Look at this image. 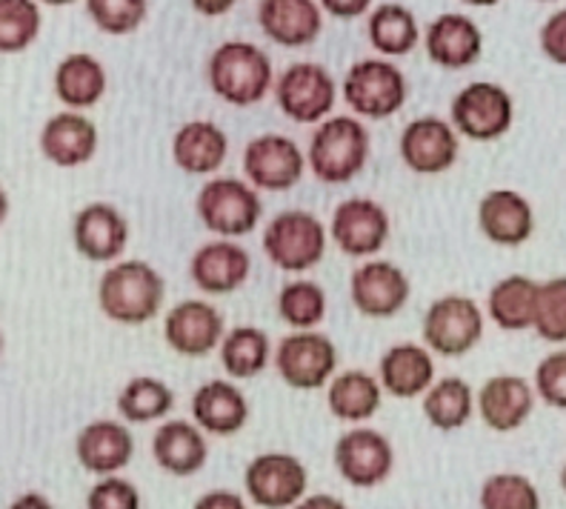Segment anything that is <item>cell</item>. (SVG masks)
Returning <instances> with one entry per match:
<instances>
[{"label": "cell", "mask_w": 566, "mask_h": 509, "mask_svg": "<svg viewBox=\"0 0 566 509\" xmlns=\"http://www.w3.org/2000/svg\"><path fill=\"white\" fill-rule=\"evenodd\" d=\"M166 301V281L153 263L140 258H120L109 263L97 281V307L112 324L144 326L160 315Z\"/></svg>", "instance_id": "6da1fadb"}, {"label": "cell", "mask_w": 566, "mask_h": 509, "mask_svg": "<svg viewBox=\"0 0 566 509\" xmlns=\"http://www.w3.org/2000/svg\"><path fill=\"white\" fill-rule=\"evenodd\" d=\"M373 138L360 117L332 115L321 121L306 146V169L326 186L353 184L369 164Z\"/></svg>", "instance_id": "7a4b0ae2"}, {"label": "cell", "mask_w": 566, "mask_h": 509, "mask_svg": "<svg viewBox=\"0 0 566 509\" xmlns=\"http://www.w3.org/2000/svg\"><path fill=\"white\" fill-rule=\"evenodd\" d=\"M207 81L223 104L247 110L261 104L275 86L272 58L252 41H227L207 61Z\"/></svg>", "instance_id": "3957f363"}, {"label": "cell", "mask_w": 566, "mask_h": 509, "mask_svg": "<svg viewBox=\"0 0 566 509\" xmlns=\"http://www.w3.org/2000/svg\"><path fill=\"white\" fill-rule=\"evenodd\" d=\"M329 229L315 212L283 209L263 229V254L272 267L290 276H304L324 261Z\"/></svg>", "instance_id": "277c9868"}, {"label": "cell", "mask_w": 566, "mask_h": 509, "mask_svg": "<svg viewBox=\"0 0 566 509\" xmlns=\"http://www.w3.org/2000/svg\"><path fill=\"white\" fill-rule=\"evenodd\" d=\"M195 212L207 232L214 238H247L261 227L263 200L249 180L241 178H209L198 189Z\"/></svg>", "instance_id": "5b68a950"}, {"label": "cell", "mask_w": 566, "mask_h": 509, "mask_svg": "<svg viewBox=\"0 0 566 509\" xmlns=\"http://www.w3.org/2000/svg\"><path fill=\"white\" fill-rule=\"evenodd\" d=\"M486 330L484 307L470 295H441L423 312V346L441 359L470 355Z\"/></svg>", "instance_id": "8992f818"}, {"label": "cell", "mask_w": 566, "mask_h": 509, "mask_svg": "<svg viewBox=\"0 0 566 509\" xmlns=\"http://www.w3.org/2000/svg\"><path fill=\"white\" fill-rule=\"evenodd\" d=\"M340 95L353 115L366 121H387L407 104L409 83L389 58H364L349 66L340 83Z\"/></svg>", "instance_id": "52a82bcc"}, {"label": "cell", "mask_w": 566, "mask_h": 509, "mask_svg": "<svg viewBox=\"0 0 566 509\" xmlns=\"http://www.w3.org/2000/svg\"><path fill=\"white\" fill-rule=\"evenodd\" d=\"M449 124L472 144H492L515 124V101L501 83L472 81L452 97Z\"/></svg>", "instance_id": "ba28073f"}, {"label": "cell", "mask_w": 566, "mask_h": 509, "mask_svg": "<svg viewBox=\"0 0 566 509\" xmlns=\"http://www.w3.org/2000/svg\"><path fill=\"white\" fill-rule=\"evenodd\" d=\"M281 381L297 393L326 389L338 372V350L321 330H292L272 352Z\"/></svg>", "instance_id": "9c48e42d"}, {"label": "cell", "mask_w": 566, "mask_h": 509, "mask_svg": "<svg viewBox=\"0 0 566 509\" xmlns=\"http://www.w3.org/2000/svg\"><path fill=\"white\" fill-rule=\"evenodd\" d=\"M275 101L283 115L295 124H315L329 117L338 101V83L324 63H292L275 81Z\"/></svg>", "instance_id": "30bf717a"}, {"label": "cell", "mask_w": 566, "mask_h": 509, "mask_svg": "<svg viewBox=\"0 0 566 509\" xmlns=\"http://www.w3.org/2000/svg\"><path fill=\"white\" fill-rule=\"evenodd\" d=\"M243 175L258 193H290L306 175V152L281 132H263L243 146Z\"/></svg>", "instance_id": "8fae6325"}, {"label": "cell", "mask_w": 566, "mask_h": 509, "mask_svg": "<svg viewBox=\"0 0 566 509\" xmlns=\"http://www.w3.org/2000/svg\"><path fill=\"white\" fill-rule=\"evenodd\" d=\"M326 229H329V241L340 254L355 261H369L389 243L392 220L378 200L346 198L335 207Z\"/></svg>", "instance_id": "7c38bea8"}, {"label": "cell", "mask_w": 566, "mask_h": 509, "mask_svg": "<svg viewBox=\"0 0 566 509\" xmlns=\"http://www.w3.org/2000/svg\"><path fill=\"white\" fill-rule=\"evenodd\" d=\"M310 469L290 453H261L243 469V489L261 509H292L306 496Z\"/></svg>", "instance_id": "4fadbf2b"}, {"label": "cell", "mask_w": 566, "mask_h": 509, "mask_svg": "<svg viewBox=\"0 0 566 509\" xmlns=\"http://www.w3.org/2000/svg\"><path fill=\"white\" fill-rule=\"evenodd\" d=\"M332 461L349 487L375 489L395 472V447L378 429L355 427L335 440Z\"/></svg>", "instance_id": "5bb4252c"}, {"label": "cell", "mask_w": 566, "mask_h": 509, "mask_svg": "<svg viewBox=\"0 0 566 509\" xmlns=\"http://www.w3.org/2000/svg\"><path fill=\"white\" fill-rule=\"evenodd\" d=\"M398 155H401L409 173L427 175V178L443 175L458 164L461 135L455 132V126L438 115L415 117L403 126Z\"/></svg>", "instance_id": "9a60e30c"}, {"label": "cell", "mask_w": 566, "mask_h": 509, "mask_svg": "<svg viewBox=\"0 0 566 509\" xmlns=\"http://www.w3.org/2000/svg\"><path fill=\"white\" fill-rule=\"evenodd\" d=\"M412 283L398 263L387 258H369L349 278V301L364 318L387 321L409 303Z\"/></svg>", "instance_id": "2e32d148"}, {"label": "cell", "mask_w": 566, "mask_h": 509, "mask_svg": "<svg viewBox=\"0 0 566 509\" xmlns=\"http://www.w3.org/2000/svg\"><path fill=\"white\" fill-rule=\"evenodd\" d=\"M227 335L221 310L201 298L178 301L164 318L166 346L184 359H207Z\"/></svg>", "instance_id": "e0dca14e"}, {"label": "cell", "mask_w": 566, "mask_h": 509, "mask_svg": "<svg viewBox=\"0 0 566 509\" xmlns=\"http://www.w3.org/2000/svg\"><path fill=\"white\" fill-rule=\"evenodd\" d=\"M72 243L90 263H115L129 247V220L115 204L92 200L72 220Z\"/></svg>", "instance_id": "ac0fdd59"}, {"label": "cell", "mask_w": 566, "mask_h": 509, "mask_svg": "<svg viewBox=\"0 0 566 509\" xmlns=\"http://www.w3.org/2000/svg\"><path fill=\"white\" fill-rule=\"evenodd\" d=\"M423 49L441 70H470L484 55V32L470 14L443 12L423 29Z\"/></svg>", "instance_id": "d6986e66"}, {"label": "cell", "mask_w": 566, "mask_h": 509, "mask_svg": "<svg viewBox=\"0 0 566 509\" xmlns=\"http://www.w3.org/2000/svg\"><path fill=\"white\" fill-rule=\"evenodd\" d=\"M252 276V254L232 238H212L195 249L189 278L203 295H232Z\"/></svg>", "instance_id": "ffe728a7"}, {"label": "cell", "mask_w": 566, "mask_h": 509, "mask_svg": "<svg viewBox=\"0 0 566 509\" xmlns=\"http://www.w3.org/2000/svg\"><path fill=\"white\" fill-rule=\"evenodd\" d=\"M478 229L495 247H524L535 235V209L530 198L515 189H490L478 200Z\"/></svg>", "instance_id": "44dd1931"}, {"label": "cell", "mask_w": 566, "mask_h": 509, "mask_svg": "<svg viewBox=\"0 0 566 509\" xmlns=\"http://www.w3.org/2000/svg\"><path fill=\"white\" fill-rule=\"evenodd\" d=\"M38 144H41L43 158L57 169H81L97 155L101 132L95 121L83 112L63 110L43 124Z\"/></svg>", "instance_id": "7402d4cb"}, {"label": "cell", "mask_w": 566, "mask_h": 509, "mask_svg": "<svg viewBox=\"0 0 566 509\" xmlns=\"http://www.w3.org/2000/svg\"><path fill=\"white\" fill-rule=\"evenodd\" d=\"M535 389L526 378L521 375H492L484 381V386L475 395V409L484 420V427L492 433H515L530 420L532 409H535Z\"/></svg>", "instance_id": "603a6c76"}, {"label": "cell", "mask_w": 566, "mask_h": 509, "mask_svg": "<svg viewBox=\"0 0 566 509\" xmlns=\"http://www.w3.org/2000/svg\"><path fill=\"white\" fill-rule=\"evenodd\" d=\"M75 458L86 472L97 475V478L120 475L135 458V435L129 433L124 420H90L75 438Z\"/></svg>", "instance_id": "cb8c5ba5"}, {"label": "cell", "mask_w": 566, "mask_h": 509, "mask_svg": "<svg viewBox=\"0 0 566 509\" xmlns=\"http://www.w3.org/2000/svg\"><path fill=\"white\" fill-rule=\"evenodd\" d=\"M258 23L277 46L306 49L324 32V9L318 0H261Z\"/></svg>", "instance_id": "d4e9b609"}, {"label": "cell", "mask_w": 566, "mask_h": 509, "mask_svg": "<svg viewBox=\"0 0 566 509\" xmlns=\"http://www.w3.org/2000/svg\"><path fill=\"white\" fill-rule=\"evenodd\" d=\"M378 384L398 401H415L436 384V359L421 344H392L378 361Z\"/></svg>", "instance_id": "484cf974"}, {"label": "cell", "mask_w": 566, "mask_h": 509, "mask_svg": "<svg viewBox=\"0 0 566 509\" xmlns=\"http://www.w3.org/2000/svg\"><path fill=\"white\" fill-rule=\"evenodd\" d=\"M153 458L175 478L198 475L209 461V440L195 420L166 418L153 435Z\"/></svg>", "instance_id": "4316f807"}, {"label": "cell", "mask_w": 566, "mask_h": 509, "mask_svg": "<svg viewBox=\"0 0 566 509\" xmlns=\"http://www.w3.org/2000/svg\"><path fill=\"white\" fill-rule=\"evenodd\" d=\"M192 420L212 438L238 435L249 420V401L232 378H212L192 393Z\"/></svg>", "instance_id": "83f0119b"}, {"label": "cell", "mask_w": 566, "mask_h": 509, "mask_svg": "<svg viewBox=\"0 0 566 509\" xmlns=\"http://www.w3.org/2000/svg\"><path fill=\"white\" fill-rule=\"evenodd\" d=\"M229 138L227 132L214 121L195 117L178 126L172 138V160L180 173L195 175V178H209L227 164Z\"/></svg>", "instance_id": "f1b7e54d"}, {"label": "cell", "mask_w": 566, "mask_h": 509, "mask_svg": "<svg viewBox=\"0 0 566 509\" xmlns=\"http://www.w3.org/2000/svg\"><path fill=\"white\" fill-rule=\"evenodd\" d=\"M55 97L66 110L86 112L106 95V70L90 52H72L55 66Z\"/></svg>", "instance_id": "f546056e"}, {"label": "cell", "mask_w": 566, "mask_h": 509, "mask_svg": "<svg viewBox=\"0 0 566 509\" xmlns=\"http://www.w3.org/2000/svg\"><path fill=\"white\" fill-rule=\"evenodd\" d=\"M384 404V389L378 375L366 370L335 372L326 384V406L329 413L346 424H364L373 418Z\"/></svg>", "instance_id": "4dcf8cb0"}, {"label": "cell", "mask_w": 566, "mask_h": 509, "mask_svg": "<svg viewBox=\"0 0 566 509\" xmlns=\"http://www.w3.org/2000/svg\"><path fill=\"white\" fill-rule=\"evenodd\" d=\"M538 283L530 276H506L490 287L486 295V318L497 330L526 332L535 321V301H538Z\"/></svg>", "instance_id": "1f68e13d"}, {"label": "cell", "mask_w": 566, "mask_h": 509, "mask_svg": "<svg viewBox=\"0 0 566 509\" xmlns=\"http://www.w3.org/2000/svg\"><path fill=\"white\" fill-rule=\"evenodd\" d=\"M421 409L429 427L438 433H458L475 415V389L461 375H443L421 395Z\"/></svg>", "instance_id": "d6a6232c"}, {"label": "cell", "mask_w": 566, "mask_h": 509, "mask_svg": "<svg viewBox=\"0 0 566 509\" xmlns=\"http://www.w3.org/2000/svg\"><path fill=\"white\" fill-rule=\"evenodd\" d=\"M366 38L380 58H407L421 43L418 18L403 3H380L366 18Z\"/></svg>", "instance_id": "836d02e7"}, {"label": "cell", "mask_w": 566, "mask_h": 509, "mask_svg": "<svg viewBox=\"0 0 566 509\" xmlns=\"http://www.w3.org/2000/svg\"><path fill=\"white\" fill-rule=\"evenodd\" d=\"M272 341L261 326L241 324L235 330H227L218 359H221L223 372L232 381H252L258 378L272 361Z\"/></svg>", "instance_id": "e575fe53"}, {"label": "cell", "mask_w": 566, "mask_h": 509, "mask_svg": "<svg viewBox=\"0 0 566 509\" xmlns=\"http://www.w3.org/2000/svg\"><path fill=\"white\" fill-rule=\"evenodd\" d=\"M118 415L126 424H153L166 420V415L175 409V393L166 381L155 375H138L118 393Z\"/></svg>", "instance_id": "d590c367"}, {"label": "cell", "mask_w": 566, "mask_h": 509, "mask_svg": "<svg viewBox=\"0 0 566 509\" xmlns=\"http://www.w3.org/2000/svg\"><path fill=\"white\" fill-rule=\"evenodd\" d=\"M329 312L324 287L312 278H292L277 292V315L290 330H318Z\"/></svg>", "instance_id": "8d00e7d4"}, {"label": "cell", "mask_w": 566, "mask_h": 509, "mask_svg": "<svg viewBox=\"0 0 566 509\" xmlns=\"http://www.w3.org/2000/svg\"><path fill=\"white\" fill-rule=\"evenodd\" d=\"M43 14L38 0H0V55H21L41 38Z\"/></svg>", "instance_id": "74e56055"}, {"label": "cell", "mask_w": 566, "mask_h": 509, "mask_svg": "<svg viewBox=\"0 0 566 509\" xmlns=\"http://www.w3.org/2000/svg\"><path fill=\"white\" fill-rule=\"evenodd\" d=\"M481 509H541V492L532 478L521 472H495L481 484Z\"/></svg>", "instance_id": "f35d334b"}, {"label": "cell", "mask_w": 566, "mask_h": 509, "mask_svg": "<svg viewBox=\"0 0 566 509\" xmlns=\"http://www.w3.org/2000/svg\"><path fill=\"white\" fill-rule=\"evenodd\" d=\"M532 330L546 344H566V276L546 278L538 283Z\"/></svg>", "instance_id": "ab89813d"}, {"label": "cell", "mask_w": 566, "mask_h": 509, "mask_svg": "<svg viewBox=\"0 0 566 509\" xmlns=\"http://www.w3.org/2000/svg\"><path fill=\"white\" fill-rule=\"evenodd\" d=\"M86 14L97 32L124 38L144 27L149 18V0H86Z\"/></svg>", "instance_id": "60d3db41"}, {"label": "cell", "mask_w": 566, "mask_h": 509, "mask_svg": "<svg viewBox=\"0 0 566 509\" xmlns=\"http://www.w3.org/2000/svg\"><path fill=\"white\" fill-rule=\"evenodd\" d=\"M532 389L553 409H566V346L546 352L535 366Z\"/></svg>", "instance_id": "b9f144b4"}, {"label": "cell", "mask_w": 566, "mask_h": 509, "mask_svg": "<svg viewBox=\"0 0 566 509\" xmlns=\"http://www.w3.org/2000/svg\"><path fill=\"white\" fill-rule=\"evenodd\" d=\"M86 509H144V498L124 475H104L86 492Z\"/></svg>", "instance_id": "7bdbcfd3"}, {"label": "cell", "mask_w": 566, "mask_h": 509, "mask_svg": "<svg viewBox=\"0 0 566 509\" xmlns=\"http://www.w3.org/2000/svg\"><path fill=\"white\" fill-rule=\"evenodd\" d=\"M538 43L546 61L566 66V7L546 18L538 32Z\"/></svg>", "instance_id": "ee69618b"}, {"label": "cell", "mask_w": 566, "mask_h": 509, "mask_svg": "<svg viewBox=\"0 0 566 509\" xmlns=\"http://www.w3.org/2000/svg\"><path fill=\"white\" fill-rule=\"evenodd\" d=\"M324 14H332L338 21H355V18H364V14L373 12L375 0H318Z\"/></svg>", "instance_id": "f6af8a7d"}, {"label": "cell", "mask_w": 566, "mask_h": 509, "mask_svg": "<svg viewBox=\"0 0 566 509\" xmlns=\"http://www.w3.org/2000/svg\"><path fill=\"white\" fill-rule=\"evenodd\" d=\"M192 509H249L243 496H238L235 489H209L203 492Z\"/></svg>", "instance_id": "bcb514c9"}, {"label": "cell", "mask_w": 566, "mask_h": 509, "mask_svg": "<svg viewBox=\"0 0 566 509\" xmlns=\"http://www.w3.org/2000/svg\"><path fill=\"white\" fill-rule=\"evenodd\" d=\"M189 3H192L195 12L203 14V18H223V14H229L235 9L238 0H189Z\"/></svg>", "instance_id": "7dc6e473"}, {"label": "cell", "mask_w": 566, "mask_h": 509, "mask_svg": "<svg viewBox=\"0 0 566 509\" xmlns=\"http://www.w3.org/2000/svg\"><path fill=\"white\" fill-rule=\"evenodd\" d=\"M292 509H349L338 496L329 492H315V496H304Z\"/></svg>", "instance_id": "c3c4849f"}, {"label": "cell", "mask_w": 566, "mask_h": 509, "mask_svg": "<svg viewBox=\"0 0 566 509\" xmlns=\"http://www.w3.org/2000/svg\"><path fill=\"white\" fill-rule=\"evenodd\" d=\"M9 509H55L43 492H23L9 503Z\"/></svg>", "instance_id": "681fc988"}, {"label": "cell", "mask_w": 566, "mask_h": 509, "mask_svg": "<svg viewBox=\"0 0 566 509\" xmlns=\"http://www.w3.org/2000/svg\"><path fill=\"white\" fill-rule=\"evenodd\" d=\"M9 209H12V200H9V193H7V189H3V184H0V227L7 224Z\"/></svg>", "instance_id": "f907efd6"}, {"label": "cell", "mask_w": 566, "mask_h": 509, "mask_svg": "<svg viewBox=\"0 0 566 509\" xmlns=\"http://www.w3.org/2000/svg\"><path fill=\"white\" fill-rule=\"evenodd\" d=\"M467 7H475V9H486V7H497L501 0H463Z\"/></svg>", "instance_id": "816d5d0a"}, {"label": "cell", "mask_w": 566, "mask_h": 509, "mask_svg": "<svg viewBox=\"0 0 566 509\" xmlns=\"http://www.w3.org/2000/svg\"><path fill=\"white\" fill-rule=\"evenodd\" d=\"M38 3H43V7L61 9V7H72V3H77V0H38Z\"/></svg>", "instance_id": "f5cc1de1"}, {"label": "cell", "mask_w": 566, "mask_h": 509, "mask_svg": "<svg viewBox=\"0 0 566 509\" xmlns=\"http://www.w3.org/2000/svg\"><path fill=\"white\" fill-rule=\"evenodd\" d=\"M558 484H560V489H564V496H566V464H564V467H560V475H558Z\"/></svg>", "instance_id": "db71d44e"}, {"label": "cell", "mask_w": 566, "mask_h": 509, "mask_svg": "<svg viewBox=\"0 0 566 509\" xmlns=\"http://www.w3.org/2000/svg\"><path fill=\"white\" fill-rule=\"evenodd\" d=\"M0 355H3V332H0Z\"/></svg>", "instance_id": "11a10c76"}, {"label": "cell", "mask_w": 566, "mask_h": 509, "mask_svg": "<svg viewBox=\"0 0 566 509\" xmlns=\"http://www.w3.org/2000/svg\"><path fill=\"white\" fill-rule=\"evenodd\" d=\"M538 3H555V0H538Z\"/></svg>", "instance_id": "9f6ffc18"}]
</instances>
